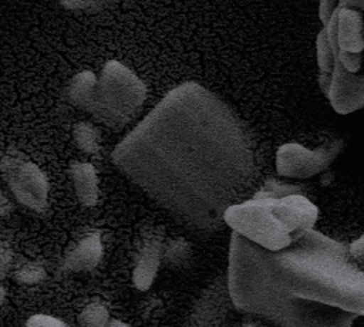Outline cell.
<instances>
[{"label":"cell","mask_w":364,"mask_h":327,"mask_svg":"<svg viewBox=\"0 0 364 327\" xmlns=\"http://www.w3.org/2000/svg\"><path fill=\"white\" fill-rule=\"evenodd\" d=\"M232 304L282 327H321L343 311L364 313V273L348 247L309 230L270 252L232 235L228 267Z\"/></svg>","instance_id":"7a4b0ae2"},{"label":"cell","mask_w":364,"mask_h":327,"mask_svg":"<svg viewBox=\"0 0 364 327\" xmlns=\"http://www.w3.org/2000/svg\"><path fill=\"white\" fill-rule=\"evenodd\" d=\"M73 138L75 145L87 152V154H97L98 152V134L92 125L87 122H80L74 125Z\"/></svg>","instance_id":"4fadbf2b"},{"label":"cell","mask_w":364,"mask_h":327,"mask_svg":"<svg viewBox=\"0 0 364 327\" xmlns=\"http://www.w3.org/2000/svg\"><path fill=\"white\" fill-rule=\"evenodd\" d=\"M294 193H301L300 186H294L291 183H283L279 181H269L260 188L257 193H255V196L256 198H283Z\"/></svg>","instance_id":"2e32d148"},{"label":"cell","mask_w":364,"mask_h":327,"mask_svg":"<svg viewBox=\"0 0 364 327\" xmlns=\"http://www.w3.org/2000/svg\"><path fill=\"white\" fill-rule=\"evenodd\" d=\"M27 327H67L63 321L47 314H36L28 318Z\"/></svg>","instance_id":"ac0fdd59"},{"label":"cell","mask_w":364,"mask_h":327,"mask_svg":"<svg viewBox=\"0 0 364 327\" xmlns=\"http://www.w3.org/2000/svg\"><path fill=\"white\" fill-rule=\"evenodd\" d=\"M343 142L331 141L316 149H309L300 144H284L279 148L276 166L280 175L289 178H310L324 171L340 154Z\"/></svg>","instance_id":"52a82bcc"},{"label":"cell","mask_w":364,"mask_h":327,"mask_svg":"<svg viewBox=\"0 0 364 327\" xmlns=\"http://www.w3.org/2000/svg\"><path fill=\"white\" fill-rule=\"evenodd\" d=\"M230 304L228 282L218 277L195 300L189 311L188 327H220L229 314Z\"/></svg>","instance_id":"ba28073f"},{"label":"cell","mask_w":364,"mask_h":327,"mask_svg":"<svg viewBox=\"0 0 364 327\" xmlns=\"http://www.w3.org/2000/svg\"><path fill=\"white\" fill-rule=\"evenodd\" d=\"M111 159L149 198L191 227L213 230L256 178L253 139L222 98L185 82L169 91Z\"/></svg>","instance_id":"6da1fadb"},{"label":"cell","mask_w":364,"mask_h":327,"mask_svg":"<svg viewBox=\"0 0 364 327\" xmlns=\"http://www.w3.org/2000/svg\"><path fill=\"white\" fill-rule=\"evenodd\" d=\"M363 252H364V237L360 236L355 242H353L348 246V253L353 259H361L363 257Z\"/></svg>","instance_id":"d6986e66"},{"label":"cell","mask_w":364,"mask_h":327,"mask_svg":"<svg viewBox=\"0 0 364 327\" xmlns=\"http://www.w3.org/2000/svg\"><path fill=\"white\" fill-rule=\"evenodd\" d=\"M192 250L191 246L186 240L183 239H175L168 242L164 247H162V256L165 257V260L176 267L185 266L189 259H191Z\"/></svg>","instance_id":"5bb4252c"},{"label":"cell","mask_w":364,"mask_h":327,"mask_svg":"<svg viewBox=\"0 0 364 327\" xmlns=\"http://www.w3.org/2000/svg\"><path fill=\"white\" fill-rule=\"evenodd\" d=\"M361 6L363 1H340L323 23L333 65H341L350 74H357L361 65L363 18L360 10L355 9Z\"/></svg>","instance_id":"5b68a950"},{"label":"cell","mask_w":364,"mask_h":327,"mask_svg":"<svg viewBox=\"0 0 364 327\" xmlns=\"http://www.w3.org/2000/svg\"><path fill=\"white\" fill-rule=\"evenodd\" d=\"M107 327H128V324H125V323L121 321V320L114 318V320H109V323H108Z\"/></svg>","instance_id":"44dd1931"},{"label":"cell","mask_w":364,"mask_h":327,"mask_svg":"<svg viewBox=\"0 0 364 327\" xmlns=\"http://www.w3.org/2000/svg\"><path fill=\"white\" fill-rule=\"evenodd\" d=\"M146 95L144 82L124 64L108 61L97 80L92 114L107 124H121L132 118Z\"/></svg>","instance_id":"277c9868"},{"label":"cell","mask_w":364,"mask_h":327,"mask_svg":"<svg viewBox=\"0 0 364 327\" xmlns=\"http://www.w3.org/2000/svg\"><path fill=\"white\" fill-rule=\"evenodd\" d=\"M70 172L78 200L85 206H94L98 199V181L94 166L88 162H74Z\"/></svg>","instance_id":"8fae6325"},{"label":"cell","mask_w":364,"mask_h":327,"mask_svg":"<svg viewBox=\"0 0 364 327\" xmlns=\"http://www.w3.org/2000/svg\"><path fill=\"white\" fill-rule=\"evenodd\" d=\"M102 242L100 232L84 236L65 256V267L74 272L94 269L102 257Z\"/></svg>","instance_id":"30bf717a"},{"label":"cell","mask_w":364,"mask_h":327,"mask_svg":"<svg viewBox=\"0 0 364 327\" xmlns=\"http://www.w3.org/2000/svg\"><path fill=\"white\" fill-rule=\"evenodd\" d=\"M246 327H256V326H252V324H249V326H246Z\"/></svg>","instance_id":"603a6c76"},{"label":"cell","mask_w":364,"mask_h":327,"mask_svg":"<svg viewBox=\"0 0 364 327\" xmlns=\"http://www.w3.org/2000/svg\"><path fill=\"white\" fill-rule=\"evenodd\" d=\"M44 276H46V272L41 266L28 263L17 270L16 280L20 283H24V284H34V283H38L40 280H43Z\"/></svg>","instance_id":"e0dca14e"},{"label":"cell","mask_w":364,"mask_h":327,"mask_svg":"<svg viewBox=\"0 0 364 327\" xmlns=\"http://www.w3.org/2000/svg\"><path fill=\"white\" fill-rule=\"evenodd\" d=\"M109 320L108 309L100 301L87 304L80 313V321L84 327H107Z\"/></svg>","instance_id":"9a60e30c"},{"label":"cell","mask_w":364,"mask_h":327,"mask_svg":"<svg viewBox=\"0 0 364 327\" xmlns=\"http://www.w3.org/2000/svg\"><path fill=\"white\" fill-rule=\"evenodd\" d=\"M4 296H6V293H4V289L0 286V303L3 301V299H4Z\"/></svg>","instance_id":"7402d4cb"},{"label":"cell","mask_w":364,"mask_h":327,"mask_svg":"<svg viewBox=\"0 0 364 327\" xmlns=\"http://www.w3.org/2000/svg\"><path fill=\"white\" fill-rule=\"evenodd\" d=\"M97 77L91 71H81L68 84V100L75 107L88 112L94 111Z\"/></svg>","instance_id":"7c38bea8"},{"label":"cell","mask_w":364,"mask_h":327,"mask_svg":"<svg viewBox=\"0 0 364 327\" xmlns=\"http://www.w3.org/2000/svg\"><path fill=\"white\" fill-rule=\"evenodd\" d=\"M162 247V239L156 233H149L144 239L138 250L135 267L132 272L134 284L139 290H146L148 287H151L161 264Z\"/></svg>","instance_id":"9c48e42d"},{"label":"cell","mask_w":364,"mask_h":327,"mask_svg":"<svg viewBox=\"0 0 364 327\" xmlns=\"http://www.w3.org/2000/svg\"><path fill=\"white\" fill-rule=\"evenodd\" d=\"M316 219L317 208L303 193L283 198L253 196L228 208L223 215V222L233 233L270 252L287 247L311 230Z\"/></svg>","instance_id":"3957f363"},{"label":"cell","mask_w":364,"mask_h":327,"mask_svg":"<svg viewBox=\"0 0 364 327\" xmlns=\"http://www.w3.org/2000/svg\"><path fill=\"white\" fill-rule=\"evenodd\" d=\"M65 7L70 9H82V7H90L92 4V1H61Z\"/></svg>","instance_id":"ffe728a7"},{"label":"cell","mask_w":364,"mask_h":327,"mask_svg":"<svg viewBox=\"0 0 364 327\" xmlns=\"http://www.w3.org/2000/svg\"><path fill=\"white\" fill-rule=\"evenodd\" d=\"M0 169L10 191L21 205L34 210L44 209L48 183L34 162L7 155L1 159Z\"/></svg>","instance_id":"8992f818"}]
</instances>
